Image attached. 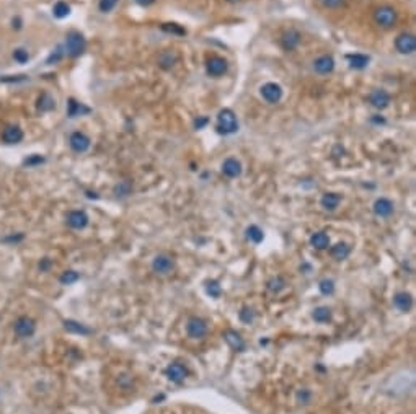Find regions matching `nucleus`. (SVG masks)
I'll list each match as a JSON object with an SVG mask.
<instances>
[{
    "label": "nucleus",
    "instance_id": "43",
    "mask_svg": "<svg viewBox=\"0 0 416 414\" xmlns=\"http://www.w3.org/2000/svg\"><path fill=\"white\" fill-rule=\"evenodd\" d=\"M317 2L327 8H338L339 5H343L345 0H317Z\"/></svg>",
    "mask_w": 416,
    "mask_h": 414
},
{
    "label": "nucleus",
    "instance_id": "12",
    "mask_svg": "<svg viewBox=\"0 0 416 414\" xmlns=\"http://www.w3.org/2000/svg\"><path fill=\"white\" fill-rule=\"evenodd\" d=\"M261 96L268 103H278L282 98V88L278 83H266L261 86Z\"/></svg>",
    "mask_w": 416,
    "mask_h": 414
},
{
    "label": "nucleus",
    "instance_id": "21",
    "mask_svg": "<svg viewBox=\"0 0 416 414\" xmlns=\"http://www.w3.org/2000/svg\"><path fill=\"white\" fill-rule=\"evenodd\" d=\"M339 202H341V196L338 192H325L320 199V204L325 210H335L339 206Z\"/></svg>",
    "mask_w": 416,
    "mask_h": 414
},
{
    "label": "nucleus",
    "instance_id": "19",
    "mask_svg": "<svg viewBox=\"0 0 416 414\" xmlns=\"http://www.w3.org/2000/svg\"><path fill=\"white\" fill-rule=\"evenodd\" d=\"M393 305L400 312H410L413 307V297L408 292H396L393 295Z\"/></svg>",
    "mask_w": 416,
    "mask_h": 414
},
{
    "label": "nucleus",
    "instance_id": "18",
    "mask_svg": "<svg viewBox=\"0 0 416 414\" xmlns=\"http://www.w3.org/2000/svg\"><path fill=\"white\" fill-rule=\"evenodd\" d=\"M300 33L296 31V30H289L286 31L284 34L281 36V46L284 47L286 51H292V49H296V47L299 46L300 43Z\"/></svg>",
    "mask_w": 416,
    "mask_h": 414
},
{
    "label": "nucleus",
    "instance_id": "11",
    "mask_svg": "<svg viewBox=\"0 0 416 414\" xmlns=\"http://www.w3.org/2000/svg\"><path fill=\"white\" fill-rule=\"evenodd\" d=\"M206 70L212 77H221L227 72V61L222 57H211L206 62Z\"/></svg>",
    "mask_w": 416,
    "mask_h": 414
},
{
    "label": "nucleus",
    "instance_id": "14",
    "mask_svg": "<svg viewBox=\"0 0 416 414\" xmlns=\"http://www.w3.org/2000/svg\"><path fill=\"white\" fill-rule=\"evenodd\" d=\"M222 173L227 178H239L242 175V163L237 158H227L222 163Z\"/></svg>",
    "mask_w": 416,
    "mask_h": 414
},
{
    "label": "nucleus",
    "instance_id": "2",
    "mask_svg": "<svg viewBox=\"0 0 416 414\" xmlns=\"http://www.w3.org/2000/svg\"><path fill=\"white\" fill-rule=\"evenodd\" d=\"M237 129H239V122H237L235 113L229 108L219 111V114H217V131L221 134H233Z\"/></svg>",
    "mask_w": 416,
    "mask_h": 414
},
{
    "label": "nucleus",
    "instance_id": "26",
    "mask_svg": "<svg viewBox=\"0 0 416 414\" xmlns=\"http://www.w3.org/2000/svg\"><path fill=\"white\" fill-rule=\"evenodd\" d=\"M64 328L70 331V333H75V334H90L92 330L87 328L85 325L82 323H77V321H74V320H65L64 321Z\"/></svg>",
    "mask_w": 416,
    "mask_h": 414
},
{
    "label": "nucleus",
    "instance_id": "44",
    "mask_svg": "<svg viewBox=\"0 0 416 414\" xmlns=\"http://www.w3.org/2000/svg\"><path fill=\"white\" fill-rule=\"evenodd\" d=\"M44 161V158L41 155H31L30 158H26L25 160V165L28 167H34V165H41V163Z\"/></svg>",
    "mask_w": 416,
    "mask_h": 414
},
{
    "label": "nucleus",
    "instance_id": "42",
    "mask_svg": "<svg viewBox=\"0 0 416 414\" xmlns=\"http://www.w3.org/2000/svg\"><path fill=\"white\" fill-rule=\"evenodd\" d=\"M116 4H118V0H100L98 7H100V10L103 13H108V12H111L113 8L116 7Z\"/></svg>",
    "mask_w": 416,
    "mask_h": 414
},
{
    "label": "nucleus",
    "instance_id": "17",
    "mask_svg": "<svg viewBox=\"0 0 416 414\" xmlns=\"http://www.w3.org/2000/svg\"><path fill=\"white\" fill-rule=\"evenodd\" d=\"M374 212L377 217H389L393 214V202L387 197H381L374 202Z\"/></svg>",
    "mask_w": 416,
    "mask_h": 414
},
{
    "label": "nucleus",
    "instance_id": "37",
    "mask_svg": "<svg viewBox=\"0 0 416 414\" xmlns=\"http://www.w3.org/2000/svg\"><path fill=\"white\" fill-rule=\"evenodd\" d=\"M318 289L323 295H332L335 292V282L332 279H321L318 282Z\"/></svg>",
    "mask_w": 416,
    "mask_h": 414
},
{
    "label": "nucleus",
    "instance_id": "13",
    "mask_svg": "<svg viewBox=\"0 0 416 414\" xmlns=\"http://www.w3.org/2000/svg\"><path fill=\"white\" fill-rule=\"evenodd\" d=\"M224 339L235 352H242L245 349V341L242 338V334L237 333L235 330H225L224 331Z\"/></svg>",
    "mask_w": 416,
    "mask_h": 414
},
{
    "label": "nucleus",
    "instance_id": "15",
    "mask_svg": "<svg viewBox=\"0 0 416 414\" xmlns=\"http://www.w3.org/2000/svg\"><path fill=\"white\" fill-rule=\"evenodd\" d=\"M314 69L317 74L320 75H327V74H332L333 69H335V61L332 56H320L318 59L314 62Z\"/></svg>",
    "mask_w": 416,
    "mask_h": 414
},
{
    "label": "nucleus",
    "instance_id": "32",
    "mask_svg": "<svg viewBox=\"0 0 416 414\" xmlns=\"http://www.w3.org/2000/svg\"><path fill=\"white\" fill-rule=\"evenodd\" d=\"M80 279V274L77 271H72V269H69V271H64L59 277V282L62 285H70V284H75Z\"/></svg>",
    "mask_w": 416,
    "mask_h": 414
},
{
    "label": "nucleus",
    "instance_id": "38",
    "mask_svg": "<svg viewBox=\"0 0 416 414\" xmlns=\"http://www.w3.org/2000/svg\"><path fill=\"white\" fill-rule=\"evenodd\" d=\"M118 385L122 388V390H132L134 388V380H132L131 375H119L118 379Z\"/></svg>",
    "mask_w": 416,
    "mask_h": 414
},
{
    "label": "nucleus",
    "instance_id": "47",
    "mask_svg": "<svg viewBox=\"0 0 416 414\" xmlns=\"http://www.w3.org/2000/svg\"><path fill=\"white\" fill-rule=\"evenodd\" d=\"M23 240V235H18V237H10V238H5V242H20Z\"/></svg>",
    "mask_w": 416,
    "mask_h": 414
},
{
    "label": "nucleus",
    "instance_id": "33",
    "mask_svg": "<svg viewBox=\"0 0 416 414\" xmlns=\"http://www.w3.org/2000/svg\"><path fill=\"white\" fill-rule=\"evenodd\" d=\"M255 310L251 307H248V305H245V307H242V310L239 312V320L242 321V323H245V325H251L253 323V320H255Z\"/></svg>",
    "mask_w": 416,
    "mask_h": 414
},
{
    "label": "nucleus",
    "instance_id": "45",
    "mask_svg": "<svg viewBox=\"0 0 416 414\" xmlns=\"http://www.w3.org/2000/svg\"><path fill=\"white\" fill-rule=\"evenodd\" d=\"M52 266V261L49 258H43L41 261H40V269L43 273H46V271H49V267Z\"/></svg>",
    "mask_w": 416,
    "mask_h": 414
},
{
    "label": "nucleus",
    "instance_id": "27",
    "mask_svg": "<svg viewBox=\"0 0 416 414\" xmlns=\"http://www.w3.org/2000/svg\"><path fill=\"white\" fill-rule=\"evenodd\" d=\"M54 108H56V101H54V98L51 95L43 93L40 98H38V110H40V111L48 113V111H51Z\"/></svg>",
    "mask_w": 416,
    "mask_h": 414
},
{
    "label": "nucleus",
    "instance_id": "8",
    "mask_svg": "<svg viewBox=\"0 0 416 414\" xmlns=\"http://www.w3.org/2000/svg\"><path fill=\"white\" fill-rule=\"evenodd\" d=\"M396 51L402 54H413L416 51V40L411 33H402L395 40Z\"/></svg>",
    "mask_w": 416,
    "mask_h": 414
},
{
    "label": "nucleus",
    "instance_id": "22",
    "mask_svg": "<svg viewBox=\"0 0 416 414\" xmlns=\"http://www.w3.org/2000/svg\"><path fill=\"white\" fill-rule=\"evenodd\" d=\"M312 318H314L317 323H328L332 321L333 318V312L330 307H325V305H320L317 307L314 312H312Z\"/></svg>",
    "mask_w": 416,
    "mask_h": 414
},
{
    "label": "nucleus",
    "instance_id": "10",
    "mask_svg": "<svg viewBox=\"0 0 416 414\" xmlns=\"http://www.w3.org/2000/svg\"><path fill=\"white\" fill-rule=\"evenodd\" d=\"M67 224L70 228L82 230L88 225V215L85 210H70L67 214Z\"/></svg>",
    "mask_w": 416,
    "mask_h": 414
},
{
    "label": "nucleus",
    "instance_id": "16",
    "mask_svg": "<svg viewBox=\"0 0 416 414\" xmlns=\"http://www.w3.org/2000/svg\"><path fill=\"white\" fill-rule=\"evenodd\" d=\"M369 101L374 108L377 110H384L389 106L390 103V95L387 93L385 90H374L371 95H369Z\"/></svg>",
    "mask_w": 416,
    "mask_h": 414
},
{
    "label": "nucleus",
    "instance_id": "20",
    "mask_svg": "<svg viewBox=\"0 0 416 414\" xmlns=\"http://www.w3.org/2000/svg\"><path fill=\"white\" fill-rule=\"evenodd\" d=\"M23 139V131L18 126H7L2 131V140L5 143H18Z\"/></svg>",
    "mask_w": 416,
    "mask_h": 414
},
{
    "label": "nucleus",
    "instance_id": "31",
    "mask_svg": "<svg viewBox=\"0 0 416 414\" xmlns=\"http://www.w3.org/2000/svg\"><path fill=\"white\" fill-rule=\"evenodd\" d=\"M178 61V56L172 51H165L162 56H160L158 59V64L164 67V69H170V67H173L175 62Z\"/></svg>",
    "mask_w": 416,
    "mask_h": 414
},
{
    "label": "nucleus",
    "instance_id": "9",
    "mask_svg": "<svg viewBox=\"0 0 416 414\" xmlns=\"http://www.w3.org/2000/svg\"><path fill=\"white\" fill-rule=\"evenodd\" d=\"M69 146L74 152H77V153H85L90 146H92V140L88 136H85L83 132H74L70 134V137H69Z\"/></svg>",
    "mask_w": 416,
    "mask_h": 414
},
{
    "label": "nucleus",
    "instance_id": "34",
    "mask_svg": "<svg viewBox=\"0 0 416 414\" xmlns=\"http://www.w3.org/2000/svg\"><path fill=\"white\" fill-rule=\"evenodd\" d=\"M69 13H70V7L65 4V2H62V0L52 7V15L56 18H65Z\"/></svg>",
    "mask_w": 416,
    "mask_h": 414
},
{
    "label": "nucleus",
    "instance_id": "24",
    "mask_svg": "<svg viewBox=\"0 0 416 414\" xmlns=\"http://www.w3.org/2000/svg\"><path fill=\"white\" fill-rule=\"evenodd\" d=\"M310 245L315 249H328L330 246V237L325 232H315L310 237Z\"/></svg>",
    "mask_w": 416,
    "mask_h": 414
},
{
    "label": "nucleus",
    "instance_id": "35",
    "mask_svg": "<svg viewBox=\"0 0 416 414\" xmlns=\"http://www.w3.org/2000/svg\"><path fill=\"white\" fill-rule=\"evenodd\" d=\"M206 292H207V295H211L212 298H219L222 295V287L217 281H207L206 282Z\"/></svg>",
    "mask_w": 416,
    "mask_h": 414
},
{
    "label": "nucleus",
    "instance_id": "29",
    "mask_svg": "<svg viewBox=\"0 0 416 414\" xmlns=\"http://www.w3.org/2000/svg\"><path fill=\"white\" fill-rule=\"evenodd\" d=\"M348 61H349V65L354 67V69H364L369 64V57L364 54H349Z\"/></svg>",
    "mask_w": 416,
    "mask_h": 414
},
{
    "label": "nucleus",
    "instance_id": "41",
    "mask_svg": "<svg viewBox=\"0 0 416 414\" xmlns=\"http://www.w3.org/2000/svg\"><path fill=\"white\" fill-rule=\"evenodd\" d=\"M162 30L167 31V33H172V34H179V36H183V34H185V30H183V28H179V26L175 25V23H165V25H162Z\"/></svg>",
    "mask_w": 416,
    "mask_h": 414
},
{
    "label": "nucleus",
    "instance_id": "1",
    "mask_svg": "<svg viewBox=\"0 0 416 414\" xmlns=\"http://www.w3.org/2000/svg\"><path fill=\"white\" fill-rule=\"evenodd\" d=\"M396 20H399V15H396V10L390 5H381L375 8L374 12V22L379 25L384 30H390L396 25Z\"/></svg>",
    "mask_w": 416,
    "mask_h": 414
},
{
    "label": "nucleus",
    "instance_id": "4",
    "mask_svg": "<svg viewBox=\"0 0 416 414\" xmlns=\"http://www.w3.org/2000/svg\"><path fill=\"white\" fill-rule=\"evenodd\" d=\"M85 47H87V41H85L83 34L72 31L67 34V40H65V49H67V54L70 57H79L83 54Z\"/></svg>",
    "mask_w": 416,
    "mask_h": 414
},
{
    "label": "nucleus",
    "instance_id": "28",
    "mask_svg": "<svg viewBox=\"0 0 416 414\" xmlns=\"http://www.w3.org/2000/svg\"><path fill=\"white\" fill-rule=\"evenodd\" d=\"M88 111H90L88 108H85L82 103L75 101L74 98H70L69 103H67V116H69V118L80 116L82 113H88Z\"/></svg>",
    "mask_w": 416,
    "mask_h": 414
},
{
    "label": "nucleus",
    "instance_id": "3",
    "mask_svg": "<svg viewBox=\"0 0 416 414\" xmlns=\"http://www.w3.org/2000/svg\"><path fill=\"white\" fill-rule=\"evenodd\" d=\"M152 269L158 276H168L175 271V259L167 253H158L152 259Z\"/></svg>",
    "mask_w": 416,
    "mask_h": 414
},
{
    "label": "nucleus",
    "instance_id": "7",
    "mask_svg": "<svg viewBox=\"0 0 416 414\" xmlns=\"http://www.w3.org/2000/svg\"><path fill=\"white\" fill-rule=\"evenodd\" d=\"M13 331L18 338H31L36 331V321L30 316H20L13 323Z\"/></svg>",
    "mask_w": 416,
    "mask_h": 414
},
{
    "label": "nucleus",
    "instance_id": "40",
    "mask_svg": "<svg viewBox=\"0 0 416 414\" xmlns=\"http://www.w3.org/2000/svg\"><path fill=\"white\" fill-rule=\"evenodd\" d=\"M296 400H297V403H299V404H309V403H310V400H312V391H310V390H307V388H302V390H299V391H297V394H296Z\"/></svg>",
    "mask_w": 416,
    "mask_h": 414
},
{
    "label": "nucleus",
    "instance_id": "23",
    "mask_svg": "<svg viewBox=\"0 0 416 414\" xmlns=\"http://www.w3.org/2000/svg\"><path fill=\"white\" fill-rule=\"evenodd\" d=\"M349 253H351V248H349L348 243H345V242H339L330 248V255H332L336 261H343V259H346L349 256Z\"/></svg>",
    "mask_w": 416,
    "mask_h": 414
},
{
    "label": "nucleus",
    "instance_id": "49",
    "mask_svg": "<svg viewBox=\"0 0 416 414\" xmlns=\"http://www.w3.org/2000/svg\"><path fill=\"white\" fill-rule=\"evenodd\" d=\"M230 2H235V0H230Z\"/></svg>",
    "mask_w": 416,
    "mask_h": 414
},
{
    "label": "nucleus",
    "instance_id": "36",
    "mask_svg": "<svg viewBox=\"0 0 416 414\" xmlns=\"http://www.w3.org/2000/svg\"><path fill=\"white\" fill-rule=\"evenodd\" d=\"M131 192H132V186H131L129 181H121L119 185L115 186V194L118 197H126L131 194Z\"/></svg>",
    "mask_w": 416,
    "mask_h": 414
},
{
    "label": "nucleus",
    "instance_id": "5",
    "mask_svg": "<svg viewBox=\"0 0 416 414\" xmlns=\"http://www.w3.org/2000/svg\"><path fill=\"white\" fill-rule=\"evenodd\" d=\"M188 375H190V369L186 367V364L178 361L168 364V367L165 369V377L173 383H183L188 379Z\"/></svg>",
    "mask_w": 416,
    "mask_h": 414
},
{
    "label": "nucleus",
    "instance_id": "25",
    "mask_svg": "<svg viewBox=\"0 0 416 414\" xmlns=\"http://www.w3.org/2000/svg\"><path fill=\"white\" fill-rule=\"evenodd\" d=\"M286 285H287V282H286V279L282 276H274L266 282L268 291L273 292V294H279L281 291H284Z\"/></svg>",
    "mask_w": 416,
    "mask_h": 414
},
{
    "label": "nucleus",
    "instance_id": "30",
    "mask_svg": "<svg viewBox=\"0 0 416 414\" xmlns=\"http://www.w3.org/2000/svg\"><path fill=\"white\" fill-rule=\"evenodd\" d=\"M247 238L250 240V242L253 243H261L263 242V238H264V233H263V230L257 225H250L247 228Z\"/></svg>",
    "mask_w": 416,
    "mask_h": 414
},
{
    "label": "nucleus",
    "instance_id": "6",
    "mask_svg": "<svg viewBox=\"0 0 416 414\" xmlns=\"http://www.w3.org/2000/svg\"><path fill=\"white\" fill-rule=\"evenodd\" d=\"M207 330H209L207 321L204 318H201V316H191L186 323V333L193 339L204 338V336L207 334Z\"/></svg>",
    "mask_w": 416,
    "mask_h": 414
},
{
    "label": "nucleus",
    "instance_id": "39",
    "mask_svg": "<svg viewBox=\"0 0 416 414\" xmlns=\"http://www.w3.org/2000/svg\"><path fill=\"white\" fill-rule=\"evenodd\" d=\"M13 59L18 64H25V62L30 61V54H28V51L23 49V47H18V49L13 51Z\"/></svg>",
    "mask_w": 416,
    "mask_h": 414
},
{
    "label": "nucleus",
    "instance_id": "46",
    "mask_svg": "<svg viewBox=\"0 0 416 414\" xmlns=\"http://www.w3.org/2000/svg\"><path fill=\"white\" fill-rule=\"evenodd\" d=\"M207 122V118H201V119H196V122H194V126H196V129H201L204 124Z\"/></svg>",
    "mask_w": 416,
    "mask_h": 414
},
{
    "label": "nucleus",
    "instance_id": "48",
    "mask_svg": "<svg viewBox=\"0 0 416 414\" xmlns=\"http://www.w3.org/2000/svg\"><path fill=\"white\" fill-rule=\"evenodd\" d=\"M137 2H139L140 5H149V4H152L154 0H137Z\"/></svg>",
    "mask_w": 416,
    "mask_h": 414
}]
</instances>
